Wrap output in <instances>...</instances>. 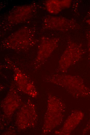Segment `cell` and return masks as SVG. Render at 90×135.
<instances>
[{
  "instance_id": "6da1fadb",
  "label": "cell",
  "mask_w": 90,
  "mask_h": 135,
  "mask_svg": "<svg viewBox=\"0 0 90 135\" xmlns=\"http://www.w3.org/2000/svg\"><path fill=\"white\" fill-rule=\"evenodd\" d=\"M88 49L89 56V60L90 62V36L89 37L88 40Z\"/></svg>"
},
{
  "instance_id": "7a4b0ae2",
  "label": "cell",
  "mask_w": 90,
  "mask_h": 135,
  "mask_svg": "<svg viewBox=\"0 0 90 135\" xmlns=\"http://www.w3.org/2000/svg\"><path fill=\"white\" fill-rule=\"evenodd\" d=\"M87 22L88 23L90 24V20H89L87 21Z\"/></svg>"
}]
</instances>
